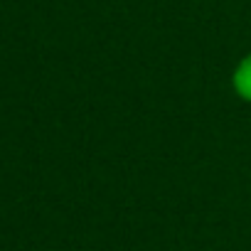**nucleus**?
Segmentation results:
<instances>
[{
  "instance_id": "f257e3e1",
  "label": "nucleus",
  "mask_w": 251,
  "mask_h": 251,
  "mask_svg": "<svg viewBox=\"0 0 251 251\" xmlns=\"http://www.w3.org/2000/svg\"><path fill=\"white\" fill-rule=\"evenodd\" d=\"M231 86H234V94H236L241 101H249V103H251V52H249L246 57H241L239 64L234 67Z\"/></svg>"
}]
</instances>
